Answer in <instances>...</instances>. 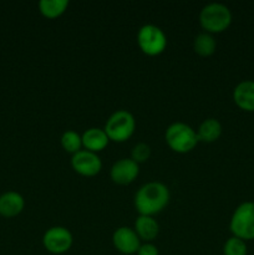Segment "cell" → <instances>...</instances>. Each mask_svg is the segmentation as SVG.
Returning <instances> with one entry per match:
<instances>
[{"label": "cell", "instance_id": "ba28073f", "mask_svg": "<svg viewBox=\"0 0 254 255\" xmlns=\"http://www.w3.org/2000/svg\"><path fill=\"white\" fill-rule=\"evenodd\" d=\"M71 166L76 173L85 177H94L102 169V161L95 152L81 149L72 154Z\"/></svg>", "mask_w": 254, "mask_h": 255}, {"label": "cell", "instance_id": "ac0fdd59", "mask_svg": "<svg viewBox=\"0 0 254 255\" xmlns=\"http://www.w3.org/2000/svg\"><path fill=\"white\" fill-rule=\"evenodd\" d=\"M60 142H61V146L67 153L75 154L76 152L81 151L82 147V137L81 134L77 133L74 129H67L64 133L61 134V138H60Z\"/></svg>", "mask_w": 254, "mask_h": 255}, {"label": "cell", "instance_id": "52a82bcc", "mask_svg": "<svg viewBox=\"0 0 254 255\" xmlns=\"http://www.w3.org/2000/svg\"><path fill=\"white\" fill-rule=\"evenodd\" d=\"M74 243L71 232L61 226L51 227L42 236V246L51 254H64L70 251Z\"/></svg>", "mask_w": 254, "mask_h": 255}, {"label": "cell", "instance_id": "30bf717a", "mask_svg": "<svg viewBox=\"0 0 254 255\" xmlns=\"http://www.w3.org/2000/svg\"><path fill=\"white\" fill-rule=\"evenodd\" d=\"M139 173V164L132 158H121L112 164L110 169V177L120 186L132 183Z\"/></svg>", "mask_w": 254, "mask_h": 255}, {"label": "cell", "instance_id": "4fadbf2b", "mask_svg": "<svg viewBox=\"0 0 254 255\" xmlns=\"http://www.w3.org/2000/svg\"><path fill=\"white\" fill-rule=\"evenodd\" d=\"M81 137L82 146L85 147V149L95 152V153L106 148V146L110 142V138L106 134V132H105V129L99 128V127L87 128L86 131L81 134Z\"/></svg>", "mask_w": 254, "mask_h": 255}, {"label": "cell", "instance_id": "44dd1931", "mask_svg": "<svg viewBox=\"0 0 254 255\" xmlns=\"http://www.w3.org/2000/svg\"><path fill=\"white\" fill-rule=\"evenodd\" d=\"M158 248L153 243H143L139 247L137 255H158Z\"/></svg>", "mask_w": 254, "mask_h": 255}, {"label": "cell", "instance_id": "7a4b0ae2", "mask_svg": "<svg viewBox=\"0 0 254 255\" xmlns=\"http://www.w3.org/2000/svg\"><path fill=\"white\" fill-rule=\"evenodd\" d=\"M232 22V11L222 2H209L199 12V24L209 34L222 32Z\"/></svg>", "mask_w": 254, "mask_h": 255}, {"label": "cell", "instance_id": "5bb4252c", "mask_svg": "<svg viewBox=\"0 0 254 255\" xmlns=\"http://www.w3.org/2000/svg\"><path fill=\"white\" fill-rule=\"evenodd\" d=\"M134 232L144 243H152L159 233V226L153 217L138 216L134 222Z\"/></svg>", "mask_w": 254, "mask_h": 255}, {"label": "cell", "instance_id": "9c48e42d", "mask_svg": "<svg viewBox=\"0 0 254 255\" xmlns=\"http://www.w3.org/2000/svg\"><path fill=\"white\" fill-rule=\"evenodd\" d=\"M114 247L122 254L132 255L137 254L141 247V239L137 236L133 228L129 227H120L112 234Z\"/></svg>", "mask_w": 254, "mask_h": 255}, {"label": "cell", "instance_id": "5b68a950", "mask_svg": "<svg viewBox=\"0 0 254 255\" xmlns=\"http://www.w3.org/2000/svg\"><path fill=\"white\" fill-rule=\"evenodd\" d=\"M229 228L237 238L254 239V202H243L234 209Z\"/></svg>", "mask_w": 254, "mask_h": 255}, {"label": "cell", "instance_id": "ffe728a7", "mask_svg": "<svg viewBox=\"0 0 254 255\" xmlns=\"http://www.w3.org/2000/svg\"><path fill=\"white\" fill-rule=\"evenodd\" d=\"M149 157H151V147H149V144L144 143V142H139V143L134 144L131 151V158L136 163H143Z\"/></svg>", "mask_w": 254, "mask_h": 255}, {"label": "cell", "instance_id": "8992f818", "mask_svg": "<svg viewBox=\"0 0 254 255\" xmlns=\"http://www.w3.org/2000/svg\"><path fill=\"white\" fill-rule=\"evenodd\" d=\"M137 44L143 54L157 56L166 50L167 36L157 25L144 24L137 32Z\"/></svg>", "mask_w": 254, "mask_h": 255}, {"label": "cell", "instance_id": "2e32d148", "mask_svg": "<svg viewBox=\"0 0 254 255\" xmlns=\"http://www.w3.org/2000/svg\"><path fill=\"white\" fill-rule=\"evenodd\" d=\"M193 49L196 51V54H198L199 56H211V55H213L216 52V39H214L213 35L207 31L199 32L193 40Z\"/></svg>", "mask_w": 254, "mask_h": 255}, {"label": "cell", "instance_id": "277c9868", "mask_svg": "<svg viewBox=\"0 0 254 255\" xmlns=\"http://www.w3.org/2000/svg\"><path fill=\"white\" fill-rule=\"evenodd\" d=\"M104 129L110 141L125 142L134 133L136 120L127 110H117L107 119Z\"/></svg>", "mask_w": 254, "mask_h": 255}, {"label": "cell", "instance_id": "8fae6325", "mask_svg": "<svg viewBox=\"0 0 254 255\" xmlns=\"http://www.w3.org/2000/svg\"><path fill=\"white\" fill-rule=\"evenodd\" d=\"M25 207V199L15 191H7L0 196V216L4 218H14L19 216Z\"/></svg>", "mask_w": 254, "mask_h": 255}, {"label": "cell", "instance_id": "d6986e66", "mask_svg": "<svg viewBox=\"0 0 254 255\" xmlns=\"http://www.w3.org/2000/svg\"><path fill=\"white\" fill-rule=\"evenodd\" d=\"M247 253L248 249L246 241L234 236L227 239L223 246V255H247Z\"/></svg>", "mask_w": 254, "mask_h": 255}, {"label": "cell", "instance_id": "9a60e30c", "mask_svg": "<svg viewBox=\"0 0 254 255\" xmlns=\"http://www.w3.org/2000/svg\"><path fill=\"white\" fill-rule=\"evenodd\" d=\"M222 134V125L217 119H206L201 125H199L198 129H197V137L198 141L207 142V143H212V142L217 141Z\"/></svg>", "mask_w": 254, "mask_h": 255}, {"label": "cell", "instance_id": "3957f363", "mask_svg": "<svg viewBox=\"0 0 254 255\" xmlns=\"http://www.w3.org/2000/svg\"><path fill=\"white\" fill-rule=\"evenodd\" d=\"M164 139L172 151L177 153L191 152L198 143L197 131L184 122H173L164 133Z\"/></svg>", "mask_w": 254, "mask_h": 255}, {"label": "cell", "instance_id": "6da1fadb", "mask_svg": "<svg viewBox=\"0 0 254 255\" xmlns=\"http://www.w3.org/2000/svg\"><path fill=\"white\" fill-rule=\"evenodd\" d=\"M169 189L162 182L152 181L139 187L134 194V208L139 216L153 217L167 207L169 202Z\"/></svg>", "mask_w": 254, "mask_h": 255}, {"label": "cell", "instance_id": "7c38bea8", "mask_svg": "<svg viewBox=\"0 0 254 255\" xmlns=\"http://www.w3.org/2000/svg\"><path fill=\"white\" fill-rule=\"evenodd\" d=\"M233 100L244 111H254V81L244 80L233 90Z\"/></svg>", "mask_w": 254, "mask_h": 255}, {"label": "cell", "instance_id": "e0dca14e", "mask_svg": "<svg viewBox=\"0 0 254 255\" xmlns=\"http://www.w3.org/2000/svg\"><path fill=\"white\" fill-rule=\"evenodd\" d=\"M69 6V0H40L39 10L47 19H55L64 14Z\"/></svg>", "mask_w": 254, "mask_h": 255}]
</instances>
